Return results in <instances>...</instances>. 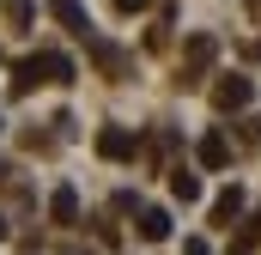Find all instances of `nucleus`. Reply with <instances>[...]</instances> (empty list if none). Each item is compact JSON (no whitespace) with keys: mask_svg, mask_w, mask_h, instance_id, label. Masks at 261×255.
I'll use <instances>...</instances> for the list:
<instances>
[{"mask_svg":"<svg viewBox=\"0 0 261 255\" xmlns=\"http://www.w3.org/2000/svg\"><path fill=\"white\" fill-rule=\"evenodd\" d=\"M249 97H255V85H249L243 73H225V79L213 85V110H249Z\"/></svg>","mask_w":261,"mask_h":255,"instance_id":"f257e3e1","label":"nucleus"},{"mask_svg":"<svg viewBox=\"0 0 261 255\" xmlns=\"http://www.w3.org/2000/svg\"><path fill=\"white\" fill-rule=\"evenodd\" d=\"M134 152H140V134H134V128H103V134H97V158L122 164V158H134Z\"/></svg>","mask_w":261,"mask_h":255,"instance_id":"f03ea898","label":"nucleus"},{"mask_svg":"<svg viewBox=\"0 0 261 255\" xmlns=\"http://www.w3.org/2000/svg\"><path fill=\"white\" fill-rule=\"evenodd\" d=\"M49 219H55V225H73V219H79V189H73V183H61V189L49 194Z\"/></svg>","mask_w":261,"mask_h":255,"instance_id":"7ed1b4c3","label":"nucleus"},{"mask_svg":"<svg viewBox=\"0 0 261 255\" xmlns=\"http://www.w3.org/2000/svg\"><path fill=\"white\" fill-rule=\"evenodd\" d=\"M49 12L61 18V24H67V31H73V37H85V43H91V18H85V6H79V0H55Z\"/></svg>","mask_w":261,"mask_h":255,"instance_id":"20e7f679","label":"nucleus"},{"mask_svg":"<svg viewBox=\"0 0 261 255\" xmlns=\"http://www.w3.org/2000/svg\"><path fill=\"white\" fill-rule=\"evenodd\" d=\"M200 164H206V170H225V164H231V140H225L219 128L200 140Z\"/></svg>","mask_w":261,"mask_h":255,"instance_id":"39448f33","label":"nucleus"},{"mask_svg":"<svg viewBox=\"0 0 261 255\" xmlns=\"http://www.w3.org/2000/svg\"><path fill=\"white\" fill-rule=\"evenodd\" d=\"M213 37H189V61H182V79H195V73H206V61H213Z\"/></svg>","mask_w":261,"mask_h":255,"instance_id":"423d86ee","label":"nucleus"},{"mask_svg":"<svg viewBox=\"0 0 261 255\" xmlns=\"http://www.w3.org/2000/svg\"><path fill=\"white\" fill-rule=\"evenodd\" d=\"M140 237H146V243H164V237H170V213H164V207H146V213H140Z\"/></svg>","mask_w":261,"mask_h":255,"instance_id":"0eeeda50","label":"nucleus"},{"mask_svg":"<svg viewBox=\"0 0 261 255\" xmlns=\"http://www.w3.org/2000/svg\"><path fill=\"white\" fill-rule=\"evenodd\" d=\"M170 194H176L182 207H189V200H200V176H195V170H182V164H176V170H170Z\"/></svg>","mask_w":261,"mask_h":255,"instance_id":"6e6552de","label":"nucleus"},{"mask_svg":"<svg viewBox=\"0 0 261 255\" xmlns=\"http://www.w3.org/2000/svg\"><path fill=\"white\" fill-rule=\"evenodd\" d=\"M37 73H43V55H31V61H18V67H12V97H24V91L37 85Z\"/></svg>","mask_w":261,"mask_h":255,"instance_id":"1a4fd4ad","label":"nucleus"},{"mask_svg":"<svg viewBox=\"0 0 261 255\" xmlns=\"http://www.w3.org/2000/svg\"><path fill=\"white\" fill-rule=\"evenodd\" d=\"M237 213H243V189H225L219 200H213V219H219V225H231Z\"/></svg>","mask_w":261,"mask_h":255,"instance_id":"9d476101","label":"nucleus"},{"mask_svg":"<svg viewBox=\"0 0 261 255\" xmlns=\"http://www.w3.org/2000/svg\"><path fill=\"white\" fill-rule=\"evenodd\" d=\"M43 73H49L55 85H73V61H67V55H55V49L43 55Z\"/></svg>","mask_w":261,"mask_h":255,"instance_id":"9b49d317","label":"nucleus"},{"mask_svg":"<svg viewBox=\"0 0 261 255\" xmlns=\"http://www.w3.org/2000/svg\"><path fill=\"white\" fill-rule=\"evenodd\" d=\"M6 18L12 24H31V0H6Z\"/></svg>","mask_w":261,"mask_h":255,"instance_id":"f8f14e48","label":"nucleus"},{"mask_svg":"<svg viewBox=\"0 0 261 255\" xmlns=\"http://www.w3.org/2000/svg\"><path fill=\"white\" fill-rule=\"evenodd\" d=\"M182 255H206V243H200V237H189V243H182Z\"/></svg>","mask_w":261,"mask_h":255,"instance_id":"ddd939ff","label":"nucleus"},{"mask_svg":"<svg viewBox=\"0 0 261 255\" xmlns=\"http://www.w3.org/2000/svg\"><path fill=\"white\" fill-rule=\"evenodd\" d=\"M140 6H146V0H116V12H140Z\"/></svg>","mask_w":261,"mask_h":255,"instance_id":"4468645a","label":"nucleus"},{"mask_svg":"<svg viewBox=\"0 0 261 255\" xmlns=\"http://www.w3.org/2000/svg\"><path fill=\"white\" fill-rule=\"evenodd\" d=\"M0 243H6V219H0Z\"/></svg>","mask_w":261,"mask_h":255,"instance_id":"2eb2a0df","label":"nucleus"},{"mask_svg":"<svg viewBox=\"0 0 261 255\" xmlns=\"http://www.w3.org/2000/svg\"><path fill=\"white\" fill-rule=\"evenodd\" d=\"M0 183H6V164H0Z\"/></svg>","mask_w":261,"mask_h":255,"instance_id":"dca6fc26","label":"nucleus"},{"mask_svg":"<svg viewBox=\"0 0 261 255\" xmlns=\"http://www.w3.org/2000/svg\"><path fill=\"white\" fill-rule=\"evenodd\" d=\"M24 255H37V249H24Z\"/></svg>","mask_w":261,"mask_h":255,"instance_id":"f3484780","label":"nucleus"}]
</instances>
